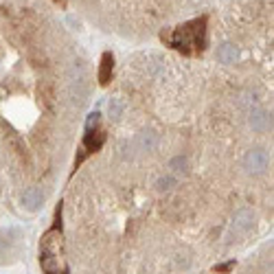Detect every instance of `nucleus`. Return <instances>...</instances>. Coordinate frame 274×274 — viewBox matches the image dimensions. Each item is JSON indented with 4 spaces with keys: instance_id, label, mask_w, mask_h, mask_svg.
I'll use <instances>...</instances> for the list:
<instances>
[{
    "instance_id": "f257e3e1",
    "label": "nucleus",
    "mask_w": 274,
    "mask_h": 274,
    "mask_svg": "<svg viewBox=\"0 0 274 274\" xmlns=\"http://www.w3.org/2000/svg\"><path fill=\"white\" fill-rule=\"evenodd\" d=\"M169 44L187 55L202 50L206 44V18L191 20V22L178 27L169 35Z\"/></svg>"
},
{
    "instance_id": "f03ea898",
    "label": "nucleus",
    "mask_w": 274,
    "mask_h": 274,
    "mask_svg": "<svg viewBox=\"0 0 274 274\" xmlns=\"http://www.w3.org/2000/svg\"><path fill=\"white\" fill-rule=\"evenodd\" d=\"M252 224H255V213H252L250 209H239L237 213H235L233 222H230V228H228V242H233V239L242 237V235H246L248 230L252 228Z\"/></svg>"
},
{
    "instance_id": "7ed1b4c3",
    "label": "nucleus",
    "mask_w": 274,
    "mask_h": 274,
    "mask_svg": "<svg viewBox=\"0 0 274 274\" xmlns=\"http://www.w3.org/2000/svg\"><path fill=\"white\" fill-rule=\"evenodd\" d=\"M268 151L265 149H250L243 158V167H246L248 174H261V171L268 169Z\"/></svg>"
},
{
    "instance_id": "20e7f679",
    "label": "nucleus",
    "mask_w": 274,
    "mask_h": 274,
    "mask_svg": "<svg viewBox=\"0 0 274 274\" xmlns=\"http://www.w3.org/2000/svg\"><path fill=\"white\" fill-rule=\"evenodd\" d=\"M103 141H105V134L99 132V129H90V132H86V138H83V149H81L83 154H81V158H77V164L83 160V156L92 154V151H99L101 145H103Z\"/></svg>"
},
{
    "instance_id": "39448f33",
    "label": "nucleus",
    "mask_w": 274,
    "mask_h": 274,
    "mask_svg": "<svg viewBox=\"0 0 274 274\" xmlns=\"http://www.w3.org/2000/svg\"><path fill=\"white\" fill-rule=\"evenodd\" d=\"M22 204L27 210H31V213H35V210L42 209V204H44V193H42L40 187H29L27 191L22 193Z\"/></svg>"
},
{
    "instance_id": "423d86ee",
    "label": "nucleus",
    "mask_w": 274,
    "mask_h": 274,
    "mask_svg": "<svg viewBox=\"0 0 274 274\" xmlns=\"http://www.w3.org/2000/svg\"><path fill=\"white\" fill-rule=\"evenodd\" d=\"M70 101H73L77 108H81L88 101V83L86 79H77V81H70V92H68Z\"/></svg>"
},
{
    "instance_id": "0eeeda50",
    "label": "nucleus",
    "mask_w": 274,
    "mask_h": 274,
    "mask_svg": "<svg viewBox=\"0 0 274 274\" xmlns=\"http://www.w3.org/2000/svg\"><path fill=\"white\" fill-rule=\"evenodd\" d=\"M270 125H272V121H270V114L265 110L261 108L250 110V128L255 132H265V129H270Z\"/></svg>"
},
{
    "instance_id": "6e6552de",
    "label": "nucleus",
    "mask_w": 274,
    "mask_h": 274,
    "mask_svg": "<svg viewBox=\"0 0 274 274\" xmlns=\"http://www.w3.org/2000/svg\"><path fill=\"white\" fill-rule=\"evenodd\" d=\"M134 147L136 151H154L158 147V134L156 132H143L134 138Z\"/></svg>"
},
{
    "instance_id": "1a4fd4ad",
    "label": "nucleus",
    "mask_w": 274,
    "mask_h": 274,
    "mask_svg": "<svg viewBox=\"0 0 274 274\" xmlns=\"http://www.w3.org/2000/svg\"><path fill=\"white\" fill-rule=\"evenodd\" d=\"M217 60H219V64H235V62L239 60L237 46H233V44H222V46L217 48Z\"/></svg>"
},
{
    "instance_id": "9d476101",
    "label": "nucleus",
    "mask_w": 274,
    "mask_h": 274,
    "mask_svg": "<svg viewBox=\"0 0 274 274\" xmlns=\"http://www.w3.org/2000/svg\"><path fill=\"white\" fill-rule=\"evenodd\" d=\"M112 68H114V57H112V53H103V57H101V68H99V81L103 83V86L110 81Z\"/></svg>"
},
{
    "instance_id": "9b49d317",
    "label": "nucleus",
    "mask_w": 274,
    "mask_h": 274,
    "mask_svg": "<svg viewBox=\"0 0 274 274\" xmlns=\"http://www.w3.org/2000/svg\"><path fill=\"white\" fill-rule=\"evenodd\" d=\"M169 169H171V176L180 178V176H187L189 171V160L184 156H176V158L169 160Z\"/></svg>"
},
{
    "instance_id": "f8f14e48",
    "label": "nucleus",
    "mask_w": 274,
    "mask_h": 274,
    "mask_svg": "<svg viewBox=\"0 0 274 274\" xmlns=\"http://www.w3.org/2000/svg\"><path fill=\"white\" fill-rule=\"evenodd\" d=\"M123 112H125V103H123V99H112V101H110V105H108V114H110V119L119 121L121 116H123Z\"/></svg>"
},
{
    "instance_id": "ddd939ff",
    "label": "nucleus",
    "mask_w": 274,
    "mask_h": 274,
    "mask_svg": "<svg viewBox=\"0 0 274 274\" xmlns=\"http://www.w3.org/2000/svg\"><path fill=\"white\" fill-rule=\"evenodd\" d=\"M11 230H14V228H9V230H0V257H5L7 252L11 250V243L16 242V239H9Z\"/></svg>"
},
{
    "instance_id": "4468645a",
    "label": "nucleus",
    "mask_w": 274,
    "mask_h": 274,
    "mask_svg": "<svg viewBox=\"0 0 274 274\" xmlns=\"http://www.w3.org/2000/svg\"><path fill=\"white\" fill-rule=\"evenodd\" d=\"M176 182H178V178L171 176V174H167V176H162V178H158L156 189H158V191H171V189L176 187Z\"/></svg>"
},
{
    "instance_id": "2eb2a0df",
    "label": "nucleus",
    "mask_w": 274,
    "mask_h": 274,
    "mask_svg": "<svg viewBox=\"0 0 274 274\" xmlns=\"http://www.w3.org/2000/svg\"><path fill=\"white\" fill-rule=\"evenodd\" d=\"M99 112H92L90 116H88V123H86V132H90V129H97V125H99Z\"/></svg>"
},
{
    "instance_id": "dca6fc26",
    "label": "nucleus",
    "mask_w": 274,
    "mask_h": 274,
    "mask_svg": "<svg viewBox=\"0 0 274 274\" xmlns=\"http://www.w3.org/2000/svg\"><path fill=\"white\" fill-rule=\"evenodd\" d=\"M230 268H233V261H228V263H224V265H217V268H215V272H228Z\"/></svg>"
}]
</instances>
